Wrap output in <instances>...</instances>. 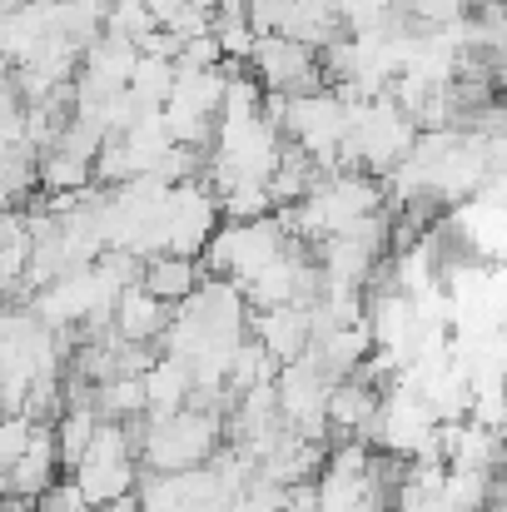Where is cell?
I'll return each mask as SVG.
<instances>
[{
  "instance_id": "7a4b0ae2",
  "label": "cell",
  "mask_w": 507,
  "mask_h": 512,
  "mask_svg": "<svg viewBox=\"0 0 507 512\" xmlns=\"http://www.w3.org/2000/svg\"><path fill=\"white\" fill-rule=\"evenodd\" d=\"M383 408H388L383 383H373L368 373H348L329 393V428L338 438H378Z\"/></svg>"
},
{
  "instance_id": "7c38bea8",
  "label": "cell",
  "mask_w": 507,
  "mask_h": 512,
  "mask_svg": "<svg viewBox=\"0 0 507 512\" xmlns=\"http://www.w3.org/2000/svg\"><path fill=\"white\" fill-rule=\"evenodd\" d=\"M95 512H145V503H140V493H130V498H115V503H105Z\"/></svg>"
},
{
  "instance_id": "3957f363",
  "label": "cell",
  "mask_w": 507,
  "mask_h": 512,
  "mask_svg": "<svg viewBox=\"0 0 507 512\" xmlns=\"http://www.w3.org/2000/svg\"><path fill=\"white\" fill-rule=\"evenodd\" d=\"M254 339L264 343L279 363H294L314 348V309L309 304H279L254 309Z\"/></svg>"
},
{
  "instance_id": "8fae6325",
  "label": "cell",
  "mask_w": 507,
  "mask_h": 512,
  "mask_svg": "<svg viewBox=\"0 0 507 512\" xmlns=\"http://www.w3.org/2000/svg\"><path fill=\"white\" fill-rule=\"evenodd\" d=\"M30 438H35V418L10 413V418H5V433H0V463H5V468H10V463H20V458H25V448H30Z\"/></svg>"
},
{
  "instance_id": "6da1fadb",
  "label": "cell",
  "mask_w": 507,
  "mask_h": 512,
  "mask_svg": "<svg viewBox=\"0 0 507 512\" xmlns=\"http://www.w3.org/2000/svg\"><path fill=\"white\" fill-rule=\"evenodd\" d=\"M135 438H140V463L155 473H179V468H199L214 463L224 448V418L209 408H179V413H145L135 418Z\"/></svg>"
},
{
  "instance_id": "5b68a950",
  "label": "cell",
  "mask_w": 507,
  "mask_h": 512,
  "mask_svg": "<svg viewBox=\"0 0 507 512\" xmlns=\"http://www.w3.org/2000/svg\"><path fill=\"white\" fill-rule=\"evenodd\" d=\"M140 284L150 289V294H160L165 304H184V299H194L199 294V284H204V269H199V259L194 254H150L145 264H140Z\"/></svg>"
},
{
  "instance_id": "30bf717a",
  "label": "cell",
  "mask_w": 507,
  "mask_h": 512,
  "mask_svg": "<svg viewBox=\"0 0 507 512\" xmlns=\"http://www.w3.org/2000/svg\"><path fill=\"white\" fill-rule=\"evenodd\" d=\"M294 20V0H249V25L259 35H284Z\"/></svg>"
},
{
  "instance_id": "277c9868",
  "label": "cell",
  "mask_w": 507,
  "mask_h": 512,
  "mask_svg": "<svg viewBox=\"0 0 507 512\" xmlns=\"http://www.w3.org/2000/svg\"><path fill=\"white\" fill-rule=\"evenodd\" d=\"M169 319H174V304H165L160 294H150L140 279L120 294V304H115V334L130 343H160L169 329Z\"/></svg>"
},
{
  "instance_id": "52a82bcc",
  "label": "cell",
  "mask_w": 507,
  "mask_h": 512,
  "mask_svg": "<svg viewBox=\"0 0 507 512\" xmlns=\"http://www.w3.org/2000/svg\"><path fill=\"white\" fill-rule=\"evenodd\" d=\"M219 204H224V219L249 224V219H264L274 209V194H269V184H234L219 194Z\"/></svg>"
},
{
  "instance_id": "ba28073f",
  "label": "cell",
  "mask_w": 507,
  "mask_h": 512,
  "mask_svg": "<svg viewBox=\"0 0 507 512\" xmlns=\"http://www.w3.org/2000/svg\"><path fill=\"white\" fill-rule=\"evenodd\" d=\"M214 35H219V45H224V60H254V50H259V30L249 25V20H214Z\"/></svg>"
},
{
  "instance_id": "8992f818",
  "label": "cell",
  "mask_w": 507,
  "mask_h": 512,
  "mask_svg": "<svg viewBox=\"0 0 507 512\" xmlns=\"http://www.w3.org/2000/svg\"><path fill=\"white\" fill-rule=\"evenodd\" d=\"M95 184V160L85 155H70L60 145H50L40 155V194H80Z\"/></svg>"
},
{
  "instance_id": "9c48e42d",
  "label": "cell",
  "mask_w": 507,
  "mask_h": 512,
  "mask_svg": "<svg viewBox=\"0 0 507 512\" xmlns=\"http://www.w3.org/2000/svg\"><path fill=\"white\" fill-rule=\"evenodd\" d=\"M174 65H179V70H219V65H224V45H219V35H214V30L189 35Z\"/></svg>"
}]
</instances>
